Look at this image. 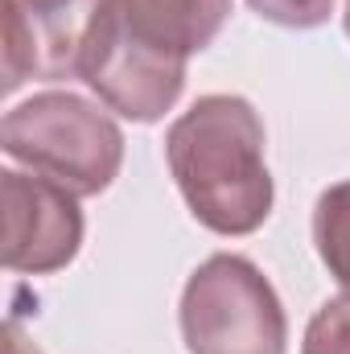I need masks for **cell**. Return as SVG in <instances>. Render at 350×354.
I'll list each match as a JSON object with an SVG mask.
<instances>
[{"label":"cell","mask_w":350,"mask_h":354,"mask_svg":"<svg viewBox=\"0 0 350 354\" xmlns=\"http://www.w3.org/2000/svg\"><path fill=\"white\" fill-rule=\"evenodd\" d=\"M231 0H103L79 79L132 124H157L185 91V66L227 25Z\"/></svg>","instance_id":"6da1fadb"},{"label":"cell","mask_w":350,"mask_h":354,"mask_svg":"<svg viewBox=\"0 0 350 354\" xmlns=\"http://www.w3.org/2000/svg\"><path fill=\"white\" fill-rule=\"evenodd\" d=\"M165 161L190 214L214 235H252L272 214L260 111L243 95H202L165 132Z\"/></svg>","instance_id":"7a4b0ae2"},{"label":"cell","mask_w":350,"mask_h":354,"mask_svg":"<svg viewBox=\"0 0 350 354\" xmlns=\"http://www.w3.org/2000/svg\"><path fill=\"white\" fill-rule=\"evenodd\" d=\"M8 161L79 198L103 194L124 165V132L103 103L75 91H37L0 120Z\"/></svg>","instance_id":"3957f363"},{"label":"cell","mask_w":350,"mask_h":354,"mask_svg":"<svg viewBox=\"0 0 350 354\" xmlns=\"http://www.w3.org/2000/svg\"><path fill=\"white\" fill-rule=\"evenodd\" d=\"M190 354H284L288 317L272 280L248 256L219 252L190 272L177 305Z\"/></svg>","instance_id":"277c9868"},{"label":"cell","mask_w":350,"mask_h":354,"mask_svg":"<svg viewBox=\"0 0 350 354\" xmlns=\"http://www.w3.org/2000/svg\"><path fill=\"white\" fill-rule=\"evenodd\" d=\"M103 0H0L4 95L25 83L79 79Z\"/></svg>","instance_id":"5b68a950"},{"label":"cell","mask_w":350,"mask_h":354,"mask_svg":"<svg viewBox=\"0 0 350 354\" xmlns=\"http://www.w3.org/2000/svg\"><path fill=\"white\" fill-rule=\"evenodd\" d=\"M4 206V268L17 276L62 272L83 248V210L79 194L37 174L4 169L0 174Z\"/></svg>","instance_id":"8992f818"},{"label":"cell","mask_w":350,"mask_h":354,"mask_svg":"<svg viewBox=\"0 0 350 354\" xmlns=\"http://www.w3.org/2000/svg\"><path fill=\"white\" fill-rule=\"evenodd\" d=\"M313 248L326 272L350 297V177L322 189L313 206Z\"/></svg>","instance_id":"52a82bcc"},{"label":"cell","mask_w":350,"mask_h":354,"mask_svg":"<svg viewBox=\"0 0 350 354\" xmlns=\"http://www.w3.org/2000/svg\"><path fill=\"white\" fill-rule=\"evenodd\" d=\"M301 354H350V297L326 301L301 338Z\"/></svg>","instance_id":"ba28073f"},{"label":"cell","mask_w":350,"mask_h":354,"mask_svg":"<svg viewBox=\"0 0 350 354\" xmlns=\"http://www.w3.org/2000/svg\"><path fill=\"white\" fill-rule=\"evenodd\" d=\"M338 0H248V8L280 29H317L330 21Z\"/></svg>","instance_id":"9c48e42d"},{"label":"cell","mask_w":350,"mask_h":354,"mask_svg":"<svg viewBox=\"0 0 350 354\" xmlns=\"http://www.w3.org/2000/svg\"><path fill=\"white\" fill-rule=\"evenodd\" d=\"M4 342H8V354H42L25 334H21V326L17 322H8V330H4Z\"/></svg>","instance_id":"30bf717a"},{"label":"cell","mask_w":350,"mask_h":354,"mask_svg":"<svg viewBox=\"0 0 350 354\" xmlns=\"http://www.w3.org/2000/svg\"><path fill=\"white\" fill-rule=\"evenodd\" d=\"M342 25H347V37H350V0H347V12H342Z\"/></svg>","instance_id":"8fae6325"}]
</instances>
